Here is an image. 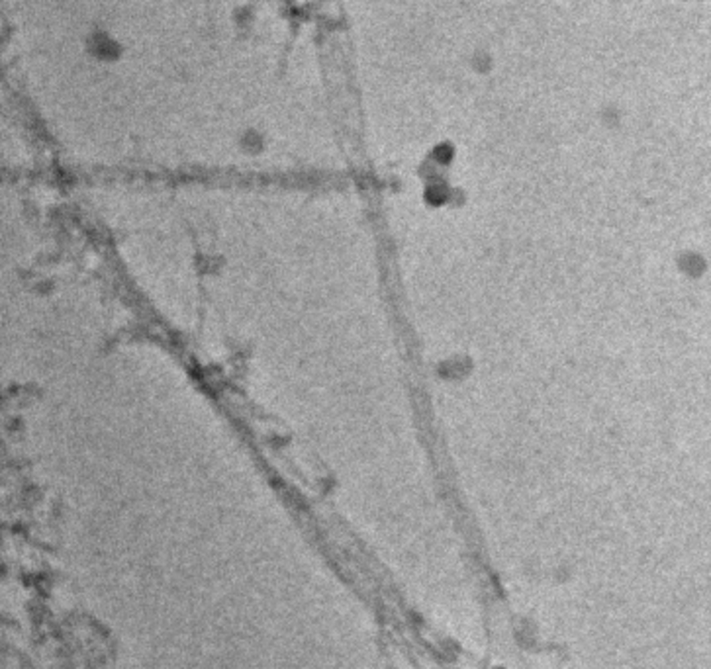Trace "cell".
Segmentation results:
<instances>
[{"label":"cell","instance_id":"obj_1","mask_svg":"<svg viewBox=\"0 0 711 669\" xmlns=\"http://www.w3.org/2000/svg\"><path fill=\"white\" fill-rule=\"evenodd\" d=\"M91 51L98 59H104V61H112L118 57V43L110 39L106 34H96L91 41Z\"/></svg>","mask_w":711,"mask_h":669}]
</instances>
